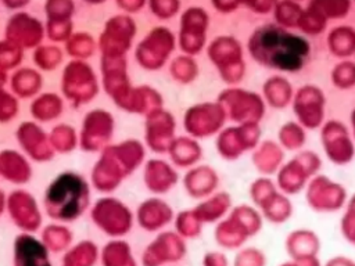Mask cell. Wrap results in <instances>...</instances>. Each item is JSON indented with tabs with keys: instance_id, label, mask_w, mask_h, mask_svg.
Listing matches in <instances>:
<instances>
[{
	"instance_id": "1",
	"label": "cell",
	"mask_w": 355,
	"mask_h": 266,
	"mask_svg": "<svg viewBox=\"0 0 355 266\" xmlns=\"http://www.w3.org/2000/svg\"><path fill=\"white\" fill-rule=\"evenodd\" d=\"M251 46L258 55L282 68L302 64L308 54V43L302 37L272 25L255 32Z\"/></svg>"
}]
</instances>
